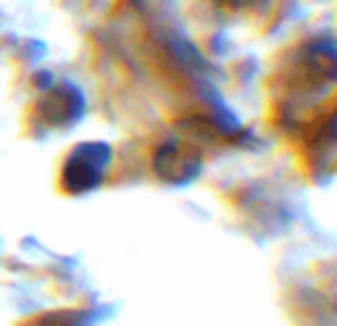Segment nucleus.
<instances>
[{"instance_id":"f257e3e1","label":"nucleus","mask_w":337,"mask_h":326,"mask_svg":"<svg viewBox=\"0 0 337 326\" xmlns=\"http://www.w3.org/2000/svg\"><path fill=\"white\" fill-rule=\"evenodd\" d=\"M106 166H108V147L92 142L79 145L63 163L61 182L69 192H87L100 184Z\"/></svg>"}]
</instances>
